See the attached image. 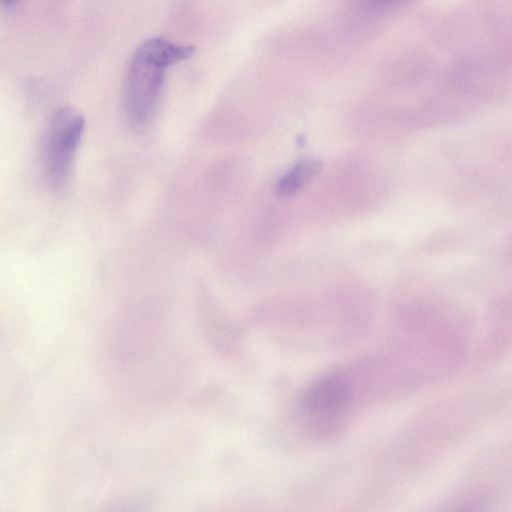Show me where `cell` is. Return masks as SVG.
<instances>
[{
	"label": "cell",
	"instance_id": "cell-3",
	"mask_svg": "<svg viewBox=\"0 0 512 512\" xmlns=\"http://www.w3.org/2000/svg\"><path fill=\"white\" fill-rule=\"evenodd\" d=\"M350 398L348 380L339 374H329L308 387L302 397L301 408L306 416L316 419L339 416L348 407Z\"/></svg>",
	"mask_w": 512,
	"mask_h": 512
},
{
	"label": "cell",
	"instance_id": "cell-2",
	"mask_svg": "<svg viewBox=\"0 0 512 512\" xmlns=\"http://www.w3.org/2000/svg\"><path fill=\"white\" fill-rule=\"evenodd\" d=\"M85 120L75 110L63 107L53 113L41 144V166L49 187L60 189L69 180Z\"/></svg>",
	"mask_w": 512,
	"mask_h": 512
},
{
	"label": "cell",
	"instance_id": "cell-5",
	"mask_svg": "<svg viewBox=\"0 0 512 512\" xmlns=\"http://www.w3.org/2000/svg\"><path fill=\"white\" fill-rule=\"evenodd\" d=\"M373 7L384 8L397 3L399 0H366Z\"/></svg>",
	"mask_w": 512,
	"mask_h": 512
},
{
	"label": "cell",
	"instance_id": "cell-6",
	"mask_svg": "<svg viewBox=\"0 0 512 512\" xmlns=\"http://www.w3.org/2000/svg\"><path fill=\"white\" fill-rule=\"evenodd\" d=\"M4 1H5V2H7V3H13V2H15L16 0H4Z\"/></svg>",
	"mask_w": 512,
	"mask_h": 512
},
{
	"label": "cell",
	"instance_id": "cell-4",
	"mask_svg": "<svg viewBox=\"0 0 512 512\" xmlns=\"http://www.w3.org/2000/svg\"><path fill=\"white\" fill-rule=\"evenodd\" d=\"M320 166L321 163L314 159L297 162L279 178L276 194L281 198L294 196L317 174Z\"/></svg>",
	"mask_w": 512,
	"mask_h": 512
},
{
	"label": "cell",
	"instance_id": "cell-1",
	"mask_svg": "<svg viewBox=\"0 0 512 512\" xmlns=\"http://www.w3.org/2000/svg\"><path fill=\"white\" fill-rule=\"evenodd\" d=\"M194 50L193 46L159 37L139 45L130 60L124 84L125 111L132 125L142 127L151 120L160 101L167 69L190 58Z\"/></svg>",
	"mask_w": 512,
	"mask_h": 512
}]
</instances>
